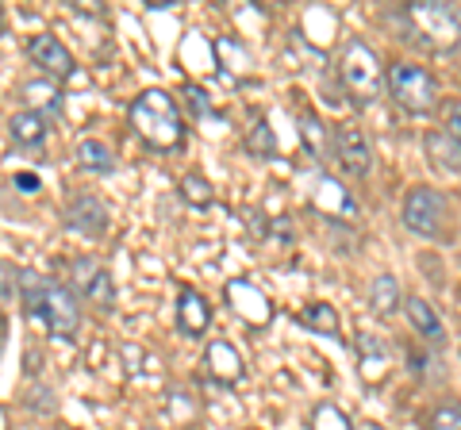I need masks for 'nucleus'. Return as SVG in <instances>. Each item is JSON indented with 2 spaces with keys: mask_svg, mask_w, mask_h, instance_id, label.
I'll list each match as a JSON object with an SVG mask.
<instances>
[{
  "mask_svg": "<svg viewBox=\"0 0 461 430\" xmlns=\"http://www.w3.org/2000/svg\"><path fill=\"white\" fill-rule=\"evenodd\" d=\"M427 430H461V404H454V399L435 404L427 415Z\"/></svg>",
  "mask_w": 461,
  "mask_h": 430,
  "instance_id": "412c9836",
  "label": "nucleus"
},
{
  "mask_svg": "<svg viewBox=\"0 0 461 430\" xmlns=\"http://www.w3.org/2000/svg\"><path fill=\"white\" fill-rule=\"evenodd\" d=\"M335 157L342 162L346 174L354 177H366L373 169V147H369V135L357 127L354 120H346L335 127Z\"/></svg>",
  "mask_w": 461,
  "mask_h": 430,
  "instance_id": "0eeeda50",
  "label": "nucleus"
},
{
  "mask_svg": "<svg viewBox=\"0 0 461 430\" xmlns=\"http://www.w3.org/2000/svg\"><path fill=\"white\" fill-rule=\"evenodd\" d=\"M208 323H212V308H208V300L200 296L196 289H185L177 292V327L185 335H193V338H200L208 331Z\"/></svg>",
  "mask_w": 461,
  "mask_h": 430,
  "instance_id": "f8f14e48",
  "label": "nucleus"
},
{
  "mask_svg": "<svg viewBox=\"0 0 461 430\" xmlns=\"http://www.w3.org/2000/svg\"><path fill=\"white\" fill-rule=\"evenodd\" d=\"M312 430H350V423H346V415L339 408L320 404L312 411Z\"/></svg>",
  "mask_w": 461,
  "mask_h": 430,
  "instance_id": "5701e85b",
  "label": "nucleus"
},
{
  "mask_svg": "<svg viewBox=\"0 0 461 430\" xmlns=\"http://www.w3.org/2000/svg\"><path fill=\"white\" fill-rule=\"evenodd\" d=\"M357 354H362V369H366V377L369 381H377L381 377V369L388 365V350L384 346H377V338H362L357 342Z\"/></svg>",
  "mask_w": 461,
  "mask_h": 430,
  "instance_id": "aec40b11",
  "label": "nucleus"
},
{
  "mask_svg": "<svg viewBox=\"0 0 461 430\" xmlns=\"http://www.w3.org/2000/svg\"><path fill=\"white\" fill-rule=\"evenodd\" d=\"M227 300L247 323H269V315H273L269 296L262 289H254V284H247V281H230L227 284Z\"/></svg>",
  "mask_w": 461,
  "mask_h": 430,
  "instance_id": "9d476101",
  "label": "nucleus"
},
{
  "mask_svg": "<svg viewBox=\"0 0 461 430\" xmlns=\"http://www.w3.org/2000/svg\"><path fill=\"white\" fill-rule=\"evenodd\" d=\"M5 277H12V273H8L5 265H0V296H12V292H16V284H8Z\"/></svg>",
  "mask_w": 461,
  "mask_h": 430,
  "instance_id": "cd10ccee",
  "label": "nucleus"
},
{
  "mask_svg": "<svg viewBox=\"0 0 461 430\" xmlns=\"http://www.w3.org/2000/svg\"><path fill=\"white\" fill-rule=\"evenodd\" d=\"M181 200H185V204H193V208H208V204H212L208 181H204V177H196V174H189V177L181 181Z\"/></svg>",
  "mask_w": 461,
  "mask_h": 430,
  "instance_id": "4be33fe9",
  "label": "nucleus"
},
{
  "mask_svg": "<svg viewBox=\"0 0 461 430\" xmlns=\"http://www.w3.org/2000/svg\"><path fill=\"white\" fill-rule=\"evenodd\" d=\"M339 74H342V85L357 104H373L381 96V85H384V69H381V58L373 54L369 42L354 39L342 47V58H339Z\"/></svg>",
  "mask_w": 461,
  "mask_h": 430,
  "instance_id": "7ed1b4c3",
  "label": "nucleus"
},
{
  "mask_svg": "<svg viewBox=\"0 0 461 430\" xmlns=\"http://www.w3.org/2000/svg\"><path fill=\"white\" fill-rule=\"evenodd\" d=\"M403 16H408L411 31L430 50H454L461 42V23L446 4H408Z\"/></svg>",
  "mask_w": 461,
  "mask_h": 430,
  "instance_id": "39448f33",
  "label": "nucleus"
},
{
  "mask_svg": "<svg viewBox=\"0 0 461 430\" xmlns=\"http://www.w3.org/2000/svg\"><path fill=\"white\" fill-rule=\"evenodd\" d=\"M8 135L16 139L20 147H39V142L47 139V116H42V112L23 108V112H16V116L8 120Z\"/></svg>",
  "mask_w": 461,
  "mask_h": 430,
  "instance_id": "dca6fc26",
  "label": "nucleus"
},
{
  "mask_svg": "<svg viewBox=\"0 0 461 430\" xmlns=\"http://www.w3.org/2000/svg\"><path fill=\"white\" fill-rule=\"evenodd\" d=\"M27 54H32V62L50 77H69L74 74V54H69L54 35H35L32 42H27Z\"/></svg>",
  "mask_w": 461,
  "mask_h": 430,
  "instance_id": "1a4fd4ad",
  "label": "nucleus"
},
{
  "mask_svg": "<svg viewBox=\"0 0 461 430\" xmlns=\"http://www.w3.org/2000/svg\"><path fill=\"white\" fill-rule=\"evenodd\" d=\"M16 181H20V189H23V193H35V189H39V177H35V174H20Z\"/></svg>",
  "mask_w": 461,
  "mask_h": 430,
  "instance_id": "bb28decb",
  "label": "nucleus"
},
{
  "mask_svg": "<svg viewBox=\"0 0 461 430\" xmlns=\"http://www.w3.org/2000/svg\"><path fill=\"white\" fill-rule=\"evenodd\" d=\"M403 315H408V323H411V331L415 335H423V338H442L446 335V327H442V315L427 304L423 296H408L403 300Z\"/></svg>",
  "mask_w": 461,
  "mask_h": 430,
  "instance_id": "4468645a",
  "label": "nucleus"
},
{
  "mask_svg": "<svg viewBox=\"0 0 461 430\" xmlns=\"http://www.w3.org/2000/svg\"><path fill=\"white\" fill-rule=\"evenodd\" d=\"M442 116H446V131H450L461 147V100H450V104L442 108Z\"/></svg>",
  "mask_w": 461,
  "mask_h": 430,
  "instance_id": "a878e982",
  "label": "nucleus"
},
{
  "mask_svg": "<svg viewBox=\"0 0 461 430\" xmlns=\"http://www.w3.org/2000/svg\"><path fill=\"white\" fill-rule=\"evenodd\" d=\"M300 323L312 327V331H323L330 338H339V315L330 304H312L308 311H300Z\"/></svg>",
  "mask_w": 461,
  "mask_h": 430,
  "instance_id": "6ab92c4d",
  "label": "nucleus"
},
{
  "mask_svg": "<svg viewBox=\"0 0 461 430\" xmlns=\"http://www.w3.org/2000/svg\"><path fill=\"white\" fill-rule=\"evenodd\" d=\"M388 93L393 100L411 112V116H427L438 108V81L415 62H393L388 66Z\"/></svg>",
  "mask_w": 461,
  "mask_h": 430,
  "instance_id": "20e7f679",
  "label": "nucleus"
},
{
  "mask_svg": "<svg viewBox=\"0 0 461 430\" xmlns=\"http://www.w3.org/2000/svg\"><path fill=\"white\" fill-rule=\"evenodd\" d=\"M77 166L85 174H112L115 157L100 139H85V142H77Z\"/></svg>",
  "mask_w": 461,
  "mask_h": 430,
  "instance_id": "f3484780",
  "label": "nucleus"
},
{
  "mask_svg": "<svg viewBox=\"0 0 461 430\" xmlns=\"http://www.w3.org/2000/svg\"><path fill=\"white\" fill-rule=\"evenodd\" d=\"M427 157L435 162L438 169H446V174H461V147H457V139L446 131H427Z\"/></svg>",
  "mask_w": 461,
  "mask_h": 430,
  "instance_id": "2eb2a0df",
  "label": "nucleus"
},
{
  "mask_svg": "<svg viewBox=\"0 0 461 430\" xmlns=\"http://www.w3.org/2000/svg\"><path fill=\"white\" fill-rule=\"evenodd\" d=\"M369 304L377 315H393L400 308V289H396V277L393 273H381L377 281L369 284Z\"/></svg>",
  "mask_w": 461,
  "mask_h": 430,
  "instance_id": "a211bd4d",
  "label": "nucleus"
},
{
  "mask_svg": "<svg viewBox=\"0 0 461 430\" xmlns=\"http://www.w3.org/2000/svg\"><path fill=\"white\" fill-rule=\"evenodd\" d=\"M204 365L215 381H223V384H239L242 381V357L239 350L230 346V342H208V354H204Z\"/></svg>",
  "mask_w": 461,
  "mask_h": 430,
  "instance_id": "ddd939ff",
  "label": "nucleus"
},
{
  "mask_svg": "<svg viewBox=\"0 0 461 430\" xmlns=\"http://www.w3.org/2000/svg\"><path fill=\"white\" fill-rule=\"evenodd\" d=\"M300 123H304V127H300V135H304V142L312 147V154H323V150H327V131H323V123L315 120V116H304Z\"/></svg>",
  "mask_w": 461,
  "mask_h": 430,
  "instance_id": "393cba45",
  "label": "nucleus"
},
{
  "mask_svg": "<svg viewBox=\"0 0 461 430\" xmlns=\"http://www.w3.org/2000/svg\"><path fill=\"white\" fill-rule=\"evenodd\" d=\"M66 223H69V231H77L85 238H100L108 231L112 215L96 196H77L74 204H69V211H66Z\"/></svg>",
  "mask_w": 461,
  "mask_h": 430,
  "instance_id": "6e6552de",
  "label": "nucleus"
},
{
  "mask_svg": "<svg viewBox=\"0 0 461 430\" xmlns=\"http://www.w3.org/2000/svg\"><path fill=\"white\" fill-rule=\"evenodd\" d=\"M16 292L23 300V308L47 323V335H54L58 342L77 338L81 311H77L74 289H66V284L47 281V277L32 273V269H23V273H16Z\"/></svg>",
  "mask_w": 461,
  "mask_h": 430,
  "instance_id": "f257e3e1",
  "label": "nucleus"
},
{
  "mask_svg": "<svg viewBox=\"0 0 461 430\" xmlns=\"http://www.w3.org/2000/svg\"><path fill=\"white\" fill-rule=\"evenodd\" d=\"M247 150H250V154H273V150H277V142H273V131H269V123H266V120L250 127Z\"/></svg>",
  "mask_w": 461,
  "mask_h": 430,
  "instance_id": "b1692460",
  "label": "nucleus"
},
{
  "mask_svg": "<svg viewBox=\"0 0 461 430\" xmlns=\"http://www.w3.org/2000/svg\"><path fill=\"white\" fill-rule=\"evenodd\" d=\"M131 127L154 150H173V147H181V139H185V120H181L177 100L162 89L139 93V100L131 104Z\"/></svg>",
  "mask_w": 461,
  "mask_h": 430,
  "instance_id": "f03ea898",
  "label": "nucleus"
},
{
  "mask_svg": "<svg viewBox=\"0 0 461 430\" xmlns=\"http://www.w3.org/2000/svg\"><path fill=\"white\" fill-rule=\"evenodd\" d=\"M74 281H77V289L89 296L96 308H112L115 304V284H112V277L96 262H89V257L74 265Z\"/></svg>",
  "mask_w": 461,
  "mask_h": 430,
  "instance_id": "9b49d317",
  "label": "nucleus"
},
{
  "mask_svg": "<svg viewBox=\"0 0 461 430\" xmlns=\"http://www.w3.org/2000/svg\"><path fill=\"white\" fill-rule=\"evenodd\" d=\"M446 219H450V204L438 189H430V184L408 189V196H403V227L408 231H415L420 238H438Z\"/></svg>",
  "mask_w": 461,
  "mask_h": 430,
  "instance_id": "423d86ee",
  "label": "nucleus"
}]
</instances>
